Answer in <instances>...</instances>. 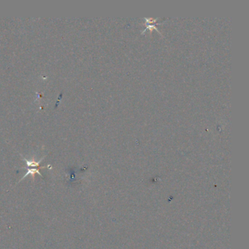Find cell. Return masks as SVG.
<instances>
[{"instance_id": "obj_1", "label": "cell", "mask_w": 249, "mask_h": 249, "mask_svg": "<svg viewBox=\"0 0 249 249\" xmlns=\"http://www.w3.org/2000/svg\"><path fill=\"white\" fill-rule=\"evenodd\" d=\"M36 174H38L39 175H40L41 177H43V175H42V174L40 172V170H38L37 168H27V172L25 173V175L23 176L22 178H21L20 181H19V183L21 182V181H23V179L25 178H26L28 175H31L32 178V180H33V181H34V175H36Z\"/></svg>"}, {"instance_id": "obj_2", "label": "cell", "mask_w": 249, "mask_h": 249, "mask_svg": "<svg viewBox=\"0 0 249 249\" xmlns=\"http://www.w3.org/2000/svg\"><path fill=\"white\" fill-rule=\"evenodd\" d=\"M43 159H44V157H43L42 159H40L39 161H34V160H27L26 159H25V158H23V161H26L27 168H39L40 164L42 161H43Z\"/></svg>"}]
</instances>
